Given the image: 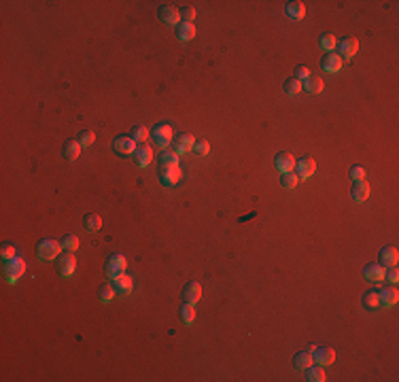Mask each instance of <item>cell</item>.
I'll list each match as a JSON object with an SVG mask.
<instances>
[{"instance_id":"7bdbcfd3","label":"cell","mask_w":399,"mask_h":382,"mask_svg":"<svg viewBox=\"0 0 399 382\" xmlns=\"http://www.w3.org/2000/svg\"><path fill=\"white\" fill-rule=\"evenodd\" d=\"M0 257H2L4 261H9L15 257V249L11 244H2V249H0Z\"/></svg>"},{"instance_id":"52a82bcc","label":"cell","mask_w":399,"mask_h":382,"mask_svg":"<svg viewBox=\"0 0 399 382\" xmlns=\"http://www.w3.org/2000/svg\"><path fill=\"white\" fill-rule=\"evenodd\" d=\"M181 177H183V172L179 166H162V168H159V181H162L164 185H177Z\"/></svg>"},{"instance_id":"5bb4252c","label":"cell","mask_w":399,"mask_h":382,"mask_svg":"<svg viewBox=\"0 0 399 382\" xmlns=\"http://www.w3.org/2000/svg\"><path fill=\"white\" fill-rule=\"evenodd\" d=\"M399 261V251L395 246H385L380 251V266L382 268H391V266H397Z\"/></svg>"},{"instance_id":"f35d334b","label":"cell","mask_w":399,"mask_h":382,"mask_svg":"<svg viewBox=\"0 0 399 382\" xmlns=\"http://www.w3.org/2000/svg\"><path fill=\"white\" fill-rule=\"evenodd\" d=\"M194 151L198 155H208V151H210V145H208V140H196V145H194Z\"/></svg>"},{"instance_id":"8d00e7d4","label":"cell","mask_w":399,"mask_h":382,"mask_svg":"<svg viewBox=\"0 0 399 382\" xmlns=\"http://www.w3.org/2000/svg\"><path fill=\"white\" fill-rule=\"evenodd\" d=\"M115 297V286L113 285H102L100 286V301H104V304H108L110 299Z\"/></svg>"},{"instance_id":"4fadbf2b","label":"cell","mask_w":399,"mask_h":382,"mask_svg":"<svg viewBox=\"0 0 399 382\" xmlns=\"http://www.w3.org/2000/svg\"><path fill=\"white\" fill-rule=\"evenodd\" d=\"M183 297H185L187 304H198L200 299H202V286H200V283L191 281L185 285V289H183Z\"/></svg>"},{"instance_id":"ab89813d","label":"cell","mask_w":399,"mask_h":382,"mask_svg":"<svg viewBox=\"0 0 399 382\" xmlns=\"http://www.w3.org/2000/svg\"><path fill=\"white\" fill-rule=\"evenodd\" d=\"M350 179H353L355 183L357 181H363L365 179V168H363V166H353V168H350Z\"/></svg>"},{"instance_id":"9a60e30c","label":"cell","mask_w":399,"mask_h":382,"mask_svg":"<svg viewBox=\"0 0 399 382\" xmlns=\"http://www.w3.org/2000/svg\"><path fill=\"white\" fill-rule=\"evenodd\" d=\"M172 142H174V153L183 155V153H187V151L194 149L196 138L191 136V134H181V136H179L177 140H172Z\"/></svg>"},{"instance_id":"3957f363","label":"cell","mask_w":399,"mask_h":382,"mask_svg":"<svg viewBox=\"0 0 399 382\" xmlns=\"http://www.w3.org/2000/svg\"><path fill=\"white\" fill-rule=\"evenodd\" d=\"M151 140L155 142V147L166 149L172 142V127L168 123H157L153 130H151Z\"/></svg>"},{"instance_id":"6da1fadb","label":"cell","mask_w":399,"mask_h":382,"mask_svg":"<svg viewBox=\"0 0 399 382\" xmlns=\"http://www.w3.org/2000/svg\"><path fill=\"white\" fill-rule=\"evenodd\" d=\"M23 272H26V261H23L21 257H17L15 255L13 259H9V261H4V278H6V283H17L19 278L23 276Z\"/></svg>"},{"instance_id":"b9f144b4","label":"cell","mask_w":399,"mask_h":382,"mask_svg":"<svg viewBox=\"0 0 399 382\" xmlns=\"http://www.w3.org/2000/svg\"><path fill=\"white\" fill-rule=\"evenodd\" d=\"M194 17H196V9H194V6H187V9H183V11H181V19H183V23H191V21H194Z\"/></svg>"},{"instance_id":"1f68e13d","label":"cell","mask_w":399,"mask_h":382,"mask_svg":"<svg viewBox=\"0 0 399 382\" xmlns=\"http://www.w3.org/2000/svg\"><path fill=\"white\" fill-rule=\"evenodd\" d=\"M132 138L136 140V142H140V145H145V142L149 140V127H145V125H136L132 130Z\"/></svg>"},{"instance_id":"484cf974","label":"cell","mask_w":399,"mask_h":382,"mask_svg":"<svg viewBox=\"0 0 399 382\" xmlns=\"http://www.w3.org/2000/svg\"><path fill=\"white\" fill-rule=\"evenodd\" d=\"M81 145H79V140H68L66 145H64V157L68 159V162H75V159L79 157V153H81Z\"/></svg>"},{"instance_id":"f1b7e54d","label":"cell","mask_w":399,"mask_h":382,"mask_svg":"<svg viewBox=\"0 0 399 382\" xmlns=\"http://www.w3.org/2000/svg\"><path fill=\"white\" fill-rule=\"evenodd\" d=\"M318 45H321V49L323 51H327V53H333V49H336V36H333V34H329V32H327V34H323L321 36V41H318Z\"/></svg>"},{"instance_id":"e575fe53","label":"cell","mask_w":399,"mask_h":382,"mask_svg":"<svg viewBox=\"0 0 399 382\" xmlns=\"http://www.w3.org/2000/svg\"><path fill=\"white\" fill-rule=\"evenodd\" d=\"M298 183H299V179H298V174H291V172H285L283 177H281V185L285 187V189H295L298 187Z\"/></svg>"},{"instance_id":"74e56055","label":"cell","mask_w":399,"mask_h":382,"mask_svg":"<svg viewBox=\"0 0 399 382\" xmlns=\"http://www.w3.org/2000/svg\"><path fill=\"white\" fill-rule=\"evenodd\" d=\"M363 304L368 308H378L380 306V299H378V291H368L363 295Z\"/></svg>"},{"instance_id":"d4e9b609","label":"cell","mask_w":399,"mask_h":382,"mask_svg":"<svg viewBox=\"0 0 399 382\" xmlns=\"http://www.w3.org/2000/svg\"><path fill=\"white\" fill-rule=\"evenodd\" d=\"M83 227L87 229V232H98V229L102 227V217L98 212H90L83 217Z\"/></svg>"},{"instance_id":"7c38bea8","label":"cell","mask_w":399,"mask_h":382,"mask_svg":"<svg viewBox=\"0 0 399 382\" xmlns=\"http://www.w3.org/2000/svg\"><path fill=\"white\" fill-rule=\"evenodd\" d=\"M312 357H314V361L318 365H329V363L336 361V350H333L331 346H316Z\"/></svg>"},{"instance_id":"5b68a950","label":"cell","mask_w":399,"mask_h":382,"mask_svg":"<svg viewBox=\"0 0 399 382\" xmlns=\"http://www.w3.org/2000/svg\"><path fill=\"white\" fill-rule=\"evenodd\" d=\"M125 266H127V259L123 257V255H110V259H108V264H106V276L110 278V281H115L117 276H121L123 272H125Z\"/></svg>"},{"instance_id":"8992f818","label":"cell","mask_w":399,"mask_h":382,"mask_svg":"<svg viewBox=\"0 0 399 382\" xmlns=\"http://www.w3.org/2000/svg\"><path fill=\"white\" fill-rule=\"evenodd\" d=\"M336 49H338V55L342 60L344 58H353V55H357V51H359V41L357 38H353V36H346V38H342V41L336 45Z\"/></svg>"},{"instance_id":"7a4b0ae2","label":"cell","mask_w":399,"mask_h":382,"mask_svg":"<svg viewBox=\"0 0 399 382\" xmlns=\"http://www.w3.org/2000/svg\"><path fill=\"white\" fill-rule=\"evenodd\" d=\"M60 251H62V242L58 240H51V238H45V240L38 242V249H36V255L38 259H58L60 257Z\"/></svg>"},{"instance_id":"60d3db41","label":"cell","mask_w":399,"mask_h":382,"mask_svg":"<svg viewBox=\"0 0 399 382\" xmlns=\"http://www.w3.org/2000/svg\"><path fill=\"white\" fill-rule=\"evenodd\" d=\"M293 79H298V81H306V79L310 77V70L306 68V66H295V70H293Z\"/></svg>"},{"instance_id":"d6a6232c","label":"cell","mask_w":399,"mask_h":382,"mask_svg":"<svg viewBox=\"0 0 399 382\" xmlns=\"http://www.w3.org/2000/svg\"><path fill=\"white\" fill-rule=\"evenodd\" d=\"M301 90H304V85H301V81H298V79H287L285 81V92L289 96H298Z\"/></svg>"},{"instance_id":"ee69618b","label":"cell","mask_w":399,"mask_h":382,"mask_svg":"<svg viewBox=\"0 0 399 382\" xmlns=\"http://www.w3.org/2000/svg\"><path fill=\"white\" fill-rule=\"evenodd\" d=\"M385 278H387L389 283H393V285H395V283L399 281V272H397V268H395V266H391V268H389V272H385Z\"/></svg>"},{"instance_id":"9c48e42d","label":"cell","mask_w":399,"mask_h":382,"mask_svg":"<svg viewBox=\"0 0 399 382\" xmlns=\"http://www.w3.org/2000/svg\"><path fill=\"white\" fill-rule=\"evenodd\" d=\"M157 15H159V21L168 23V26H179V21H181V11L177 6H170V4L159 6Z\"/></svg>"},{"instance_id":"44dd1931","label":"cell","mask_w":399,"mask_h":382,"mask_svg":"<svg viewBox=\"0 0 399 382\" xmlns=\"http://www.w3.org/2000/svg\"><path fill=\"white\" fill-rule=\"evenodd\" d=\"M115 291L117 293H121V295H127V293H132V289H134V283H132V276H127V274H121V276H117L115 278Z\"/></svg>"},{"instance_id":"ffe728a7","label":"cell","mask_w":399,"mask_h":382,"mask_svg":"<svg viewBox=\"0 0 399 382\" xmlns=\"http://www.w3.org/2000/svg\"><path fill=\"white\" fill-rule=\"evenodd\" d=\"M350 193H353V200L355 202H365L370 197V185L365 181H357L355 185H353V191H350Z\"/></svg>"},{"instance_id":"ac0fdd59","label":"cell","mask_w":399,"mask_h":382,"mask_svg":"<svg viewBox=\"0 0 399 382\" xmlns=\"http://www.w3.org/2000/svg\"><path fill=\"white\" fill-rule=\"evenodd\" d=\"M378 299H380V306H395L397 299H399V291L395 286H387V289L378 291Z\"/></svg>"},{"instance_id":"8fae6325","label":"cell","mask_w":399,"mask_h":382,"mask_svg":"<svg viewBox=\"0 0 399 382\" xmlns=\"http://www.w3.org/2000/svg\"><path fill=\"white\" fill-rule=\"evenodd\" d=\"M134 162H136V166H140V168H147V166L153 162V149H151L147 142L145 145H138L136 151H134Z\"/></svg>"},{"instance_id":"7402d4cb","label":"cell","mask_w":399,"mask_h":382,"mask_svg":"<svg viewBox=\"0 0 399 382\" xmlns=\"http://www.w3.org/2000/svg\"><path fill=\"white\" fill-rule=\"evenodd\" d=\"M312 361H314V357H312L310 350H301V353H298L293 357V365L298 370H308L310 365H312Z\"/></svg>"},{"instance_id":"d6986e66","label":"cell","mask_w":399,"mask_h":382,"mask_svg":"<svg viewBox=\"0 0 399 382\" xmlns=\"http://www.w3.org/2000/svg\"><path fill=\"white\" fill-rule=\"evenodd\" d=\"M385 272H387V270L382 268L380 264H370V266H365L363 276L368 278V281H372V283H380L382 278H385Z\"/></svg>"},{"instance_id":"30bf717a","label":"cell","mask_w":399,"mask_h":382,"mask_svg":"<svg viewBox=\"0 0 399 382\" xmlns=\"http://www.w3.org/2000/svg\"><path fill=\"white\" fill-rule=\"evenodd\" d=\"M295 170H298V179H301V181H306V179H310L314 174V170H316V162L312 157H301L298 164H295Z\"/></svg>"},{"instance_id":"83f0119b","label":"cell","mask_w":399,"mask_h":382,"mask_svg":"<svg viewBox=\"0 0 399 382\" xmlns=\"http://www.w3.org/2000/svg\"><path fill=\"white\" fill-rule=\"evenodd\" d=\"M306 380H310V382H323L325 380V370H323V365H310V368L306 370Z\"/></svg>"},{"instance_id":"4dcf8cb0","label":"cell","mask_w":399,"mask_h":382,"mask_svg":"<svg viewBox=\"0 0 399 382\" xmlns=\"http://www.w3.org/2000/svg\"><path fill=\"white\" fill-rule=\"evenodd\" d=\"M179 153H174V151H168V149H164V153H162V157H159V164L162 166H179Z\"/></svg>"},{"instance_id":"603a6c76","label":"cell","mask_w":399,"mask_h":382,"mask_svg":"<svg viewBox=\"0 0 399 382\" xmlns=\"http://www.w3.org/2000/svg\"><path fill=\"white\" fill-rule=\"evenodd\" d=\"M287 15H289L291 19H304L306 17V4L304 2H298V0H293V2L287 4Z\"/></svg>"},{"instance_id":"836d02e7","label":"cell","mask_w":399,"mask_h":382,"mask_svg":"<svg viewBox=\"0 0 399 382\" xmlns=\"http://www.w3.org/2000/svg\"><path fill=\"white\" fill-rule=\"evenodd\" d=\"M181 318H183V323H194V318H196V308H194V304H187L185 301V306L181 308Z\"/></svg>"},{"instance_id":"277c9868","label":"cell","mask_w":399,"mask_h":382,"mask_svg":"<svg viewBox=\"0 0 399 382\" xmlns=\"http://www.w3.org/2000/svg\"><path fill=\"white\" fill-rule=\"evenodd\" d=\"M55 270H58V274L60 276H64V278H70L75 274V270H77V259H75V255L73 253H64V255H60L58 259H55Z\"/></svg>"},{"instance_id":"ba28073f","label":"cell","mask_w":399,"mask_h":382,"mask_svg":"<svg viewBox=\"0 0 399 382\" xmlns=\"http://www.w3.org/2000/svg\"><path fill=\"white\" fill-rule=\"evenodd\" d=\"M136 147H138V142L134 140L132 136H117L115 142H113V149L117 151V153H121V155H134Z\"/></svg>"},{"instance_id":"e0dca14e","label":"cell","mask_w":399,"mask_h":382,"mask_svg":"<svg viewBox=\"0 0 399 382\" xmlns=\"http://www.w3.org/2000/svg\"><path fill=\"white\" fill-rule=\"evenodd\" d=\"M274 164H276V170L281 172V174L291 172L295 168V159H293L291 153H278L276 159H274Z\"/></svg>"},{"instance_id":"2e32d148","label":"cell","mask_w":399,"mask_h":382,"mask_svg":"<svg viewBox=\"0 0 399 382\" xmlns=\"http://www.w3.org/2000/svg\"><path fill=\"white\" fill-rule=\"evenodd\" d=\"M321 68L325 70V73H338V70L342 68V58L338 53H327L325 58L321 60Z\"/></svg>"},{"instance_id":"cb8c5ba5","label":"cell","mask_w":399,"mask_h":382,"mask_svg":"<svg viewBox=\"0 0 399 382\" xmlns=\"http://www.w3.org/2000/svg\"><path fill=\"white\" fill-rule=\"evenodd\" d=\"M301 85H304V90L308 94H321L323 92V79L318 75H310Z\"/></svg>"},{"instance_id":"d590c367","label":"cell","mask_w":399,"mask_h":382,"mask_svg":"<svg viewBox=\"0 0 399 382\" xmlns=\"http://www.w3.org/2000/svg\"><path fill=\"white\" fill-rule=\"evenodd\" d=\"M77 140H79V145H81V147L85 149V147L94 145V140H96V134H94V132H90V130H83V132H79Z\"/></svg>"},{"instance_id":"4316f807","label":"cell","mask_w":399,"mask_h":382,"mask_svg":"<svg viewBox=\"0 0 399 382\" xmlns=\"http://www.w3.org/2000/svg\"><path fill=\"white\" fill-rule=\"evenodd\" d=\"M177 36H179V41H183V43L191 41V38L196 36V26H194V23H179Z\"/></svg>"},{"instance_id":"f546056e","label":"cell","mask_w":399,"mask_h":382,"mask_svg":"<svg viewBox=\"0 0 399 382\" xmlns=\"http://www.w3.org/2000/svg\"><path fill=\"white\" fill-rule=\"evenodd\" d=\"M60 242H62V249H64V251H68V253H73V251L79 249V238H77L75 234H66Z\"/></svg>"}]
</instances>
